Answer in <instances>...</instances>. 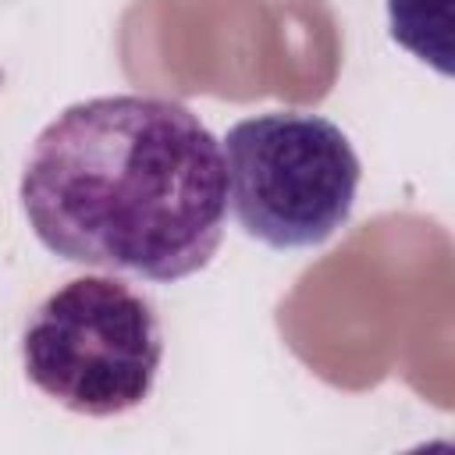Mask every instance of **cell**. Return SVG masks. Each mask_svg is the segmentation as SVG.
Here are the masks:
<instances>
[{"label": "cell", "instance_id": "2", "mask_svg": "<svg viewBox=\"0 0 455 455\" xmlns=\"http://www.w3.org/2000/svg\"><path fill=\"white\" fill-rule=\"evenodd\" d=\"M164 327L132 284L85 274L50 291L21 331V370L57 405L107 419L139 409L160 377Z\"/></svg>", "mask_w": 455, "mask_h": 455}, {"label": "cell", "instance_id": "1", "mask_svg": "<svg viewBox=\"0 0 455 455\" xmlns=\"http://www.w3.org/2000/svg\"><path fill=\"white\" fill-rule=\"evenodd\" d=\"M18 199L53 256L171 284L220 249V139L178 100L92 96L64 107L36 135Z\"/></svg>", "mask_w": 455, "mask_h": 455}, {"label": "cell", "instance_id": "3", "mask_svg": "<svg viewBox=\"0 0 455 455\" xmlns=\"http://www.w3.org/2000/svg\"><path fill=\"white\" fill-rule=\"evenodd\" d=\"M228 206L238 228L270 249L323 245L352 217L363 164L323 114L267 110L220 139Z\"/></svg>", "mask_w": 455, "mask_h": 455}, {"label": "cell", "instance_id": "4", "mask_svg": "<svg viewBox=\"0 0 455 455\" xmlns=\"http://www.w3.org/2000/svg\"><path fill=\"white\" fill-rule=\"evenodd\" d=\"M391 39L441 75H451V0H387Z\"/></svg>", "mask_w": 455, "mask_h": 455}]
</instances>
